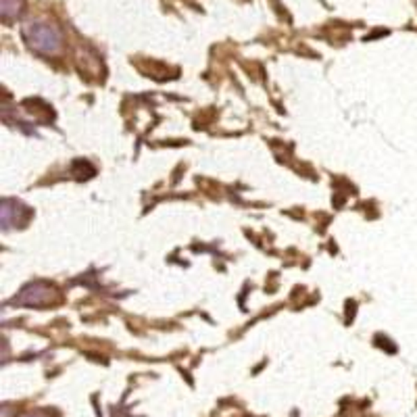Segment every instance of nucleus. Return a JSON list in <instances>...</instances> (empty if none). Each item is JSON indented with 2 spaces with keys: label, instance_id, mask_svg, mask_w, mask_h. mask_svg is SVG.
Segmentation results:
<instances>
[{
  "label": "nucleus",
  "instance_id": "1",
  "mask_svg": "<svg viewBox=\"0 0 417 417\" xmlns=\"http://www.w3.org/2000/svg\"><path fill=\"white\" fill-rule=\"evenodd\" d=\"M24 36H26L28 44L38 53L55 55L61 49V32H59L57 26L42 24V22L28 24L26 30H24Z\"/></svg>",
  "mask_w": 417,
  "mask_h": 417
},
{
  "label": "nucleus",
  "instance_id": "2",
  "mask_svg": "<svg viewBox=\"0 0 417 417\" xmlns=\"http://www.w3.org/2000/svg\"><path fill=\"white\" fill-rule=\"evenodd\" d=\"M53 288L51 286H46V284H40V282H36V284H32V286H28L15 300L17 303H22V305H44V303H49L51 298H53Z\"/></svg>",
  "mask_w": 417,
  "mask_h": 417
},
{
  "label": "nucleus",
  "instance_id": "3",
  "mask_svg": "<svg viewBox=\"0 0 417 417\" xmlns=\"http://www.w3.org/2000/svg\"><path fill=\"white\" fill-rule=\"evenodd\" d=\"M0 7H3V17L11 19V17H15V15L22 13L24 0H0Z\"/></svg>",
  "mask_w": 417,
  "mask_h": 417
},
{
  "label": "nucleus",
  "instance_id": "4",
  "mask_svg": "<svg viewBox=\"0 0 417 417\" xmlns=\"http://www.w3.org/2000/svg\"><path fill=\"white\" fill-rule=\"evenodd\" d=\"M26 417H46V415H44V413H36V415H34V413H30V415H26Z\"/></svg>",
  "mask_w": 417,
  "mask_h": 417
}]
</instances>
